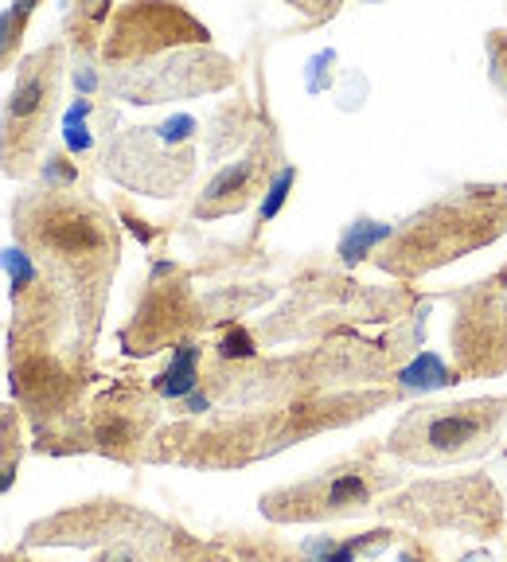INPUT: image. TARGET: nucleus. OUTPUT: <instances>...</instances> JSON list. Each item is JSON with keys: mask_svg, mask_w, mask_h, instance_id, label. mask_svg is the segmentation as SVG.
Here are the masks:
<instances>
[{"mask_svg": "<svg viewBox=\"0 0 507 562\" xmlns=\"http://www.w3.org/2000/svg\"><path fill=\"white\" fill-rule=\"evenodd\" d=\"M504 418L499 398H476V403L453 406H418L394 430V453L414 461V465H449L488 449Z\"/></svg>", "mask_w": 507, "mask_h": 562, "instance_id": "nucleus-1", "label": "nucleus"}, {"mask_svg": "<svg viewBox=\"0 0 507 562\" xmlns=\"http://www.w3.org/2000/svg\"><path fill=\"white\" fill-rule=\"evenodd\" d=\"M398 516L414 519L421 527H449V531H496L499 527V496L481 476H461V481L418 484L398 501Z\"/></svg>", "mask_w": 507, "mask_h": 562, "instance_id": "nucleus-2", "label": "nucleus"}, {"mask_svg": "<svg viewBox=\"0 0 507 562\" xmlns=\"http://www.w3.org/2000/svg\"><path fill=\"white\" fill-rule=\"evenodd\" d=\"M371 484L368 473H336L320 484H305V488L278 496V501H293L297 508L285 512V519H301V516H343V512H359L371 504Z\"/></svg>", "mask_w": 507, "mask_h": 562, "instance_id": "nucleus-3", "label": "nucleus"}, {"mask_svg": "<svg viewBox=\"0 0 507 562\" xmlns=\"http://www.w3.org/2000/svg\"><path fill=\"white\" fill-rule=\"evenodd\" d=\"M47 235H52L55 246H63L67 255H82V250H94V246L102 243V231L90 220H82V215H55Z\"/></svg>", "mask_w": 507, "mask_h": 562, "instance_id": "nucleus-4", "label": "nucleus"}, {"mask_svg": "<svg viewBox=\"0 0 507 562\" xmlns=\"http://www.w3.org/2000/svg\"><path fill=\"white\" fill-rule=\"evenodd\" d=\"M195 363H200V348H180V351H176L172 368L160 375V391H165L168 398L188 395V391L195 386Z\"/></svg>", "mask_w": 507, "mask_h": 562, "instance_id": "nucleus-5", "label": "nucleus"}, {"mask_svg": "<svg viewBox=\"0 0 507 562\" xmlns=\"http://www.w3.org/2000/svg\"><path fill=\"white\" fill-rule=\"evenodd\" d=\"M47 98V75L44 70H27L24 79H20L16 94H12V105H9V117H27L35 114Z\"/></svg>", "mask_w": 507, "mask_h": 562, "instance_id": "nucleus-6", "label": "nucleus"}, {"mask_svg": "<svg viewBox=\"0 0 507 562\" xmlns=\"http://www.w3.org/2000/svg\"><path fill=\"white\" fill-rule=\"evenodd\" d=\"M391 235V227H375V223H356V227L343 235V243H340V255L348 258V262H356L359 255H368L371 250V243H379V238H386Z\"/></svg>", "mask_w": 507, "mask_h": 562, "instance_id": "nucleus-7", "label": "nucleus"}, {"mask_svg": "<svg viewBox=\"0 0 507 562\" xmlns=\"http://www.w3.org/2000/svg\"><path fill=\"white\" fill-rule=\"evenodd\" d=\"M403 383L406 386H441V383H449L446 363H441L438 356H418V360L403 371Z\"/></svg>", "mask_w": 507, "mask_h": 562, "instance_id": "nucleus-8", "label": "nucleus"}, {"mask_svg": "<svg viewBox=\"0 0 507 562\" xmlns=\"http://www.w3.org/2000/svg\"><path fill=\"white\" fill-rule=\"evenodd\" d=\"M246 176H250V165H235V168H223L215 180L207 184V200H223V195H230V192H238V188L246 184Z\"/></svg>", "mask_w": 507, "mask_h": 562, "instance_id": "nucleus-9", "label": "nucleus"}, {"mask_svg": "<svg viewBox=\"0 0 507 562\" xmlns=\"http://www.w3.org/2000/svg\"><path fill=\"white\" fill-rule=\"evenodd\" d=\"M293 168H281L278 172V180L270 184V195H266V203H262V220H273L281 211V203H285V195H289V188H293Z\"/></svg>", "mask_w": 507, "mask_h": 562, "instance_id": "nucleus-10", "label": "nucleus"}, {"mask_svg": "<svg viewBox=\"0 0 507 562\" xmlns=\"http://www.w3.org/2000/svg\"><path fill=\"white\" fill-rule=\"evenodd\" d=\"M82 114H87V102H79L67 114V140H70V149H87V145H90V137L82 133Z\"/></svg>", "mask_w": 507, "mask_h": 562, "instance_id": "nucleus-11", "label": "nucleus"}, {"mask_svg": "<svg viewBox=\"0 0 507 562\" xmlns=\"http://www.w3.org/2000/svg\"><path fill=\"white\" fill-rule=\"evenodd\" d=\"M492 75H496L499 90L507 94V40L499 35L496 44H492Z\"/></svg>", "mask_w": 507, "mask_h": 562, "instance_id": "nucleus-12", "label": "nucleus"}, {"mask_svg": "<svg viewBox=\"0 0 507 562\" xmlns=\"http://www.w3.org/2000/svg\"><path fill=\"white\" fill-rule=\"evenodd\" d=\"M4 266H9V273L16 278V285H27V281H32V266H27V258L20 255V250H9V255H4Z\"/></svg>", "mask_w": 507, "mask_h": 562, "instance_id": "nucleus-13", "label": "nucleus"}, {"mask_svg": "<svg viewBox=\"0 0 507 562\" xmlns=\"http://www.w3.org/2000/svg\"><path fill=\"white\" fill-rule=\"evenodd\" d=\"M359 547H363V539H348V543H336L328 554H320V562H356Z\"/></svg>", "mask_w": 507, "mask_h": 562, "instance_id": "nucleus-14", "label": "nucleus"}, {"mask_svg": "<svg viewBox=\"0 0 507 562\" xmlns=\"http://www.w3.org/2000/svg\"><path fill=\"white\" fill-rule=\"evenodd\" d=\"M223 356H254V344L246 333H230L227 340H223Z\"/></svg>", "mask_w": 507, "mask_h": 562, "instance_id": "nucleus-15", "label": "nucleus"}]
</instances>
